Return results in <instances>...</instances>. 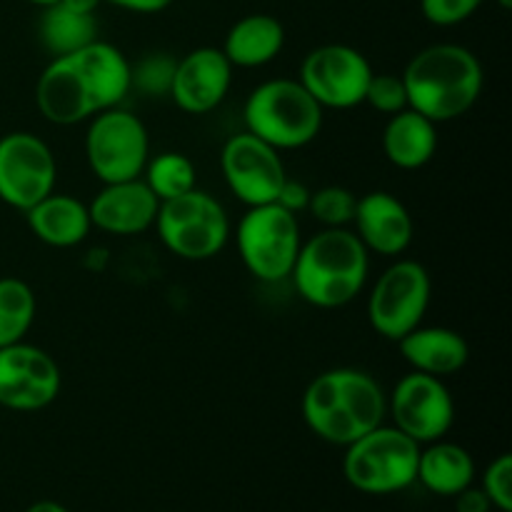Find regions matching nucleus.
Segmentation results:
<instances>
[{"instance_id": "ddd939ff", "label": "nucleus", "mask_w": 512, "mask_h": 512, "mask_svg": "<svg viewBox=\"0 0 512 512\" xmlns=\"http://www.w3.org/2000/svg\"><path fill=\"white\" fill-rule=\"evenodd\" d=\"M220 173L230 193L248 208L275 203L288 180L280 150L248 130L225 140L220 150Z\"/></svg>"}, {"instance_id": "7ed1b4c3", "label": "nucleus", "mask_w": 512, "mask_h": 512, "mask_svg": "<svg viewBox=\"0 0 512 512\" xmlns=\"http://www.w3.org/2000/svg\"><path fill=\"white\" fill-rule=\"evenodd\" d=\"M400 75L408 90V108L435 125L468 115L485 85L478 55L458 43H433L418 50Z\"/></svg>"}, {"instance_id": "4468645a", "label": "nucleus", "mask_w": 512, "mask_h": 512, "mask_svg": "<svg viewBox=\"0 0 512 512\" xmlns=\"http://www.w3.org/2000/svg\"><path fill=\"white\" fill-rule=\"evenodd\" d=\"M388 413L400 433L418 445H428L450 433L455 423V400L443 378L410 370L395 383L388 398Z\"/></svg>"}, {"instance_id": "f704fd0d", "label": "nucleus", "mask_w": 512, "mask_h": 512, "mask_svg": "<svg viewBox=\"0 0 512 512\" xmlns=\"http://www.w3.org/2000/svg\"><path fill=\"white\" fill-rule=\"evenodd\" d=\"M60 3L70 10H78V13L95 15V10L100 8V3H103V0H60Z\"/></svg>"}, {"instance_id": "e433bc0d", "label": "nucleus", "mask_w": 512, "mask_h": 512, "mask_svg": "<svg viewBox=\"0 0 512 512\" xmlns=\"http://www.w3.org/2000/svg\"><path fill=\"white\" fill-rule=\"evenodd\" d=\"M25 3H30V5H38V8H50V5L60 3V0H25Z\"/></svg>"}, {"instance_id": "423d86ee", "label": "nucleus", "mask_w": 512, "mask_h": 512, "mask_svg": "<svg viewBox=\"0 0 512 512\" xmlns=\"http://www.w3.org/2000/svg\"><path fill=\"white\" fill-rule=\"evenodd\" d=\"M153 228L160 243L175 258L188 260V263H205V260L218 258L233 235L223 203L198 188L178 198L163 200Z\"/></svg>"}, {"instance_id": "72a5a7b5", "label": "nucleus", "mask_w": 512, "mask_h": 512, "mask_svg": "<svg viewBox=\"0 0 512 512\" xmlns=\"http://www.w3.org/2000/svg\"><path fill=\"white\" fill-rule=\"evenodd\" d=\"M103 3L115 5V8L120 10H128V13L155 15V13H163L165 8H170L175 0H103Z\"/></svg>"}, {"instance_id": "7c9ffc66", "label": "nucleus", "mask_w": 512, "mask_h": 512, "mask_svg": "<svg viewBox=\"0 0 512 512\" xmlns=\"http://www.w3.org/2000/svg\"><path fill=\"white\" fill-rule=\"evenodd\" d=\"M173 68L175 60L165 58V55H150L133 68V88L143 90V93L168 95Z\"/></svg>"}, {"instance_id": "412c9836", "label": "nucleus", "mask_w": 512, "mask_h": 512, "mask_svg": "<svg viewBox=\"0 0 512 512\" xmlns=\"http://www.w3.org/2000/svg\"><path fill=\"white\" fill-rule=\"evenodd\" d=\"M380 148L385 160L398 170H420L438 153V125L418 110L405 108L388 118Z\"/></svg>"}, {"instance_id": "0eeeda50", "label": "nucleus", "mask_w": 512, "mask_h": 512, "mask_svg": "<svg viewBox=\"0 0 512 512\" xmlns=\"http://www.w3.org/2000/svg\"><path fill=\"white\" fill-rule=\"evenodd\" d=\"M420 445L395 425H378L345 445L343 475L365 495L403 493L418 478Z\"/></svg>"}, {"instance_id": "c9c22d12", "label": "nucleus", "mask_w": 512, "mask_h": 512, "mask_svg": "<svg viewBox=\"0 0 512 512\" xmlns=\"http://www.w3.org/2000/svg\"><path fill=\"white\" fill-rule=\"evenodd\" d=\"M25 512H70V510L65 508V505L55 503V500H38V503L30 505Z\"/></svg>"}, {"instance_id": "b1692460", "label": "nucleus", "mask_w": 512, "mask_h": 512, "mask_svg": "<svg viewBox=\"0 0 512 512\" xmlns=\"http://www.w3.org/2000/svg\"><path fill=\"white\" fill-rule=\"evenodd\" d=\"M38 35L43 48L53 58H58V55L75 53L98 40V20L95 15L78 13V10L65 8L63 3H55L50 8H43Z\"/></svg>"}, {"instance_id": "aec40b11", "label": "nucleus", "mask_w": 512, "mask_h": 512, "mask_svg": "<svg viewBox=\"0 0 512 512\" xmlns=\"http://www.w3.org/2000/svg\"><path fill=\"white\" fill-rule=\"evenodd\" d=\"M25 220H28L30 233L40 243L58 250H68L85 243L90 230H93L88 205L73 195L55 193V190L45 195L40 203H35L33 208L25 210Z\"/></svg>"}, {"instance_id": "9b49d317", "label": "nucleus", "mask_w": 512, "mask_h": 512, "mask_svg": "<svg viewBox=\"0 0 512 512\" xmlns=\"http://www.w3.org/2000/svg\"><path fill=\"white\" fill-rule=\"evenodd\" d=\"M373 73V65L358 48L328 43L305 55L298 80L323 110H350L365 103Z\"/></svg>"}, {"instance_id": "f257e3e1", "label": "nucleus", "mask_w": 512, "mask_h": 512, "mask_svg": "<svg viewBox=\"0 0 512 512\" xmlns=\"http://www.w3.org/2000/svg\"><path fill=\"white\" fill-rule=\"evenodd\" d=\"M130 90V60L113 43L98 38L75 53L50 58L35 83V105L48 123L78 125L100 110L123 105Z\"/></svg>"}, {"instance_id": "5701e85b", "label": "nucleus", "mask_w": 512, "mask_h": 512, "mask_svg": "<svg viewBox=\"0 0 512 512\" xmlns=\"http://www.w3.org/2000/svg\"><path fill=\"white\" fill-rule=\"evenodd\" d=\"M415 483L423 485L440 498H455L460 490L475 483V460L463 445L450 440H435V443L420 445L418 478Z\"/></svg>"}, {"instance_id": "6e6552de", "label": "nucleus", "mask_w": 512, "mask_h": 512, "mask_svg": "<svg viewBox=\"0 0 512 512\" xmlns=\"http://www.w3.org/2000/svg\"><path fill=\"white\" fill-rule=\"evenodd\" d=\"M233 235L240 263L255 280L273 285L290 278L303 245L298 215L278 203L255 205L245 210Z\"/></svg>"}, {"instance_id": "c85d7f7f", "label": "nucleus", "mask_w": 512, "mask_h": 512, "mask_svg": "<svg viewBox=\"0 0 512 512\" xmlns=\"http://www.w3.org/2000/svg\"><path fill=\"white\" fill-rule=\"evenodd\" d=\"M483 493L490 505L500 512H512V458L508 453L498 455L483 473Z\"/></svg>"}, {"instance_id": "f03ea898", "label": "nucleus", "mask_w": 512, "mask_h": 512, "mask_svg": "<svg viewBox=\"0 0 512 512\" xmlns=\"http://www.w3.org/2000/svg\"><path fill=\"white\" fill-rule=\"evenodd\" d=\"M300 415L315 438L345 448L385 423L388 395L365 370L333 368L310 380Z\"/></svg>"}, {"instance_id": "dca6fc26", "label": "nucleus", "mask_w": 512, "mask_h": 512, "mask_svg": "<svg viewBox=\"0 0 512 512\" xmlns=\"http://www.w3.org/2000/svg\"><path fill=\"white\" fill-rule=\"evenodd\" d=\"M235 68L220 48H195L175 60L168 95L183 113H213L230 93Z\"/></svg>"}, {"instance_id": "4c0bfd02", "label": "nucleus", "mask_w": 512, "mask_h": 512, "mask_svg": "<svg viewBox=\"0 0 512 512\" xmlns=\"http://www.w3.org/2000/svg\"><path fill=\"white\" fill-rule=\"evenodd\" d=\"M495 3H498L503 10H510L512 8V0H495Z\"/></svg>"}, {"instance_id": "20e7f679", "label": "nucleus", "mask_w": 512, "mask_h": 512, "mask_svg": "<svg viewBox=\"0 0 512 512\" xmlns=\"http://www.w3.org/2000/svg\"><path fill=\"white\" fill-rule=\"evenodd\" d=\"M370 253L350 228H323L303 240L295 258V293L320 310L345 308L368 285Z\"/></svg>"}, {"instance_id": "f3484780", "label": "nucleus", "mask_w": 512, "mask_h": 512, "mask_svg": "<svg viewBox=\"0 0 512 512\" xmlns=\"http://www.w3.org/2000/svg\"><path fill=\"white\" fill-rule=\"evenodd\" d=\"M353 233L368 253L380 258H400L413 245L415 223L403 200L388 190H370L358 195Z\"/></svg>"}, {"instance_id": "cd10ccee", "label": "nucleus", "mask_w": 512, "mask_h": 512, "mask_svg": "<svg viewBox=\"0 0 512 512\" xmlns=\"http://www.w3.org/2000/svg\"><path fill=\"white\" fill-rule=\"evenodd\" d=\"M365 105L380 115H395L408 108V90H405L400 73H373L368 90H365Z\"/></svg>"}, {"instance_id": "6ab92c4d", "label": "nucleus", "mask_w": 512, "mask_h": 512, "mask_svg": "<svg viewBox=\"0 0 512 512\" xmlns=\"http://www.w3.org/2000/svg\"><path fill=\"white\" fill-rule=\"evenodd\" d=\"M398 348L410 370L443 380L460 373L470 360L468 340L443 325H418L398 340Z\"/></svg>"}, {"instance_id": "2eb2a0df", "label": "nucleus", "mask_w": 512, "mask_h": 512, "mask_svg": "<svg viewBox=\"0 0 512 512\" xmlns=\"http://www.w3.org/2000/svg\"><path fill=\"white\" fill-rule=\"evenodd\" d=\"M63 375L50 353L25 340L0 348V408L38 413L58 400Z\"/></svg>"}, {"instance_id": "f8f14e48", "label": "nucleus", "mask_w": 512, "mask_h": 512, "mask_svg": "<svg viewBox=\"0 0 512 512\" xmlns=\"http://www.w3.org/2000/svg\"><path fill=\"white\" fill-rule=\"evenodd\" d=\"M58 183V160L53 148L28 130L0 138V203L25 210L50 195Z\"/></svg>"}, {"instance_id": "1a4fd4ad", "label": "nucleus", "mask_w": 512, "mask_h": 512, "mask_svg": "<svg viewBox=\"0 0 512 512\" xmlns=\"http://www.w3.org/2000/svg\"><path fill=\"white\" fill-rule=\"evenodd\" d=\"M83 150L100 183L133 180L143 175L150 158V135L138 115L115 105L88 120Z\"/></svg>"}, {"instance_id": "a211bd4d", "label": "nucleus", "mask_w": 512, "mask_h": 512, "mask_svg": "<svg viewBox=\"0 0 512 512\" xmlns=\"http://www.w3.org/2000/svg\"><path fill=\"white\" fill-rule=\"evenodd\" d=\"M158 208L160 200L143 178L103 183V188L88 203L93 228L118 238L148 233L158 218Z\"/></svg>"}, {"instance_id": "2f4dec72", "label": "nucleus", "mask_w": 512, "mask_h": 512, "mask_svg": "<svg viewBox=\"0 0 512 512\" xmlns=\"http://www.w3.org/2000/svg\"><path fill=\"white\" fill-rule=\"evenodd\" d=\"M310 193L313 190L308 188L305 183H300V180H285V185L280 188V195L275 203L283 205L285 210H290V213L298 215L300 210H308V203H310Z\"/></svg>"}, {"instance_id": "a878e982", "label": "nucleus", "mask_w": 512, "mask_h": 512, "mask_svg": "<svg viewBox=\"0 0 512 512\" xmlns=\"http://www.w3.org/2000/svg\"><path fill=\"white\" fill-rule=\"evenodd\" d=\"M140 178L145 180V185L153 190V195L160 203L198 188V170H195V163L185 153H175V150L158 153L155 158L150 155Z\"/></svg>"}, {"instance_id": "c756f323", "label": "nucleus", "mask_w": 512, "mask_h": 512, "mask_svg": "<svg viewBox=\"0 0 512 512\" xmlns=\"http://www.w3.org/2000/svg\"><path fill=\"white\" fill-rule=\"evenodd\" d=\"M483 3L485 0H420V13L430 25L453 28L473 18Z\"/></svg>"}, {"instance_id": "4be33fe9", "label": "nucleus", "mask_w": 512, "mask_h": 512, "mask_svg": "<svg viewBox=\"0 0 512 512\" xmlns=\"http://www.w3.org/2000/svg\"><path fill=\"white\" fill-rule=\"evenodd\" d=\"M283 45V23L275 15L253 13L230 25L220 50L233 68H263L278 58Z\"/></svg>"}, {"instance_id": "473e14b6", "label": "nucleus", "mask_w": 512, "mask_h": 512, "mask_svg": "<svg viewBox=\"0 0 512 512\" xmlns=\"http://www.w3.org/2000/svg\"><path fill=\"white\" fill-rule=\"evenodd\" d=\"M490 508L493 505H490L488 495L483 493V488H475V485L455 495V512H490Z\"/></svg>"}, {"instance_id": "39448f33", "label": "nucleus", "mask_w": 512, "mask_h": 512, "mask_svg": "<svg viewBox=\"0 0 512 512\" xmlns=\"http://www.w3.org/2000/svg\"><path fill=\"white\" fill-rule=\"evenodd\" d=\"M325 110L298 78H273L260 83L243 105L245 130L275 150H300L323 130Z\"/></svg>"}, {"instance_id": "bb28decb", "label": "nucleus", "mask_w": 512, "mask_h": 512, "mask_svg": "<svg viewBox=\"0 0 512 512\" xmlns=\"http://www.w3.org/2000/svg\"><path fill=\"white\" fill-rule=\"evenodd\" d=\"M358 195L343 185H325L310 193L308 210L323 228H350Z\"/></svg>"}, {"instance_id": "393cba45", "label": "nucleus", "mask_w": 512, "mask_h": 512, "mask_svg": "<svg viewBox=\"0 0 512 512\" xmlns=\"http://www.w3.org/2000/svg\"><path fill=\"white\" fill-rule=\"evenodd\" d=\"M38 300L20 278H0V348L25 340L35 323Z\"/></svg>"}, {"instance_id": "9d476101", "label": "nucleus", "mask_w": 512, "mask_h": 512, "mask_svg": "<svg viewBox=\"0 0 512 512\" xmlns=\"http://www.w3.org/2000/svg\"><path fill=\"white\" fill-rule=\"evenodd\" d=\"M433 298V280L423 263L398 258L378 275L368 295V320L375 333L398 343L423 325Z\"/></svg>"}]
</instances>
